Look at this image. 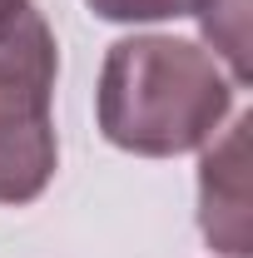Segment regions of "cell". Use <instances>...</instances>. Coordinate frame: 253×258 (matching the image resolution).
<instances>
[{
	"label": "cell",
	"mask_w": 253,
	"mask_h": 258,
	"mask_svg": "<svg viewBox=\"0 0 253 258\" xmlns=\"http://www.w3.org/2000/svg\"><path fill=\"white\" fill-rule=\"evenodd\" d=\"M99 20L114 25H149V20H179V15H199L204 0H85Z\"/></svg>",
	"instance_id": "5"
},
{
	"label": "cell",
	"mask_w": 253,
	"mask_h": 258,
	"mask_svg": "<svg viewBox=\"0 0 253 258\" xmlns=\"http://www.w3.org/2000/svg\"><path fill=\"white\" fill-rule=\"evenodd\" d=\"M238 85L214 50L174 35H124L104 50L95 90L99 134L139 159L204 149L233 114Z\"/></svg>",
	"instance_id": "1"
},
{
	"label": "cell",
	"mask_w": 253,
	"mask_h": 258,
	"mask_svg": "<svg viewBox=\"0 0 253 258\" xmlns=\"http://www.w3.org/2000/svg\"><path fill=\"white\" fill-rule=\"evenodd\" d=\"M60 45L35 0H0V204H35L50 189Z\"/></svg>",
	"instance_id": "2"
},
{
	"label": "cell",
	"mask_w": 253,
	"mask_h": 258,
	"mask_svg": "<svg viewBox=\"0 0 253 258\" xmlns=\"http://www.w3.org/2000/svg\"><path fill=\"white\" fill-rule=\"evenodd\" d=\"M253 119H233V129L219 144H204L199 164V228L204 238L228 258H248V169H243V144H248Z\"/></svg>",
	"instance_id": "3"
},
{
	"label": "cell",
	"mask_w": 253,
	"mask_h": 258,
	"mask_svg": "<svg viewBox=\"0 0 253 258\" xmlns=\"http://www.w3.org/2000/svg\"><path fill=\"white\" fill-rule=\"evenodd\" d=\"M199 20L214 50L228 60V80L243 90L248 85V0H204Z\"/></svg>",
	"instance_id": "4"
}]
</instances>
